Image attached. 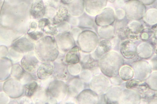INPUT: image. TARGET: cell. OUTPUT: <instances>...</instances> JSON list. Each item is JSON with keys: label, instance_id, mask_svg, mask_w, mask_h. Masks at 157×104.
<instances>
[{"label": "cell", "instance_id": "cell-1", "mask_svg": "<svg viewBox=\"0 0 157 104\" xmlns=\"http://www.w3.org/2000/svg\"><path fill=\"white\" fill-rule=\"evenodd\" d=\"M34 50L36 57L43 63L54 61L59 54L55 37L48 35L43 36L37 41Z\"/></svg>", "mask_w": 157, "mask_h": 104}, {"label": "cell", "instance_id": "cell-2", "mask_svg": "<svg viewBox=\"0 0 157 104\" xmlns=\"http://www.w3.org/2000/svg\"><path fill=\"white\" fill-rule=\"evenodd\" d=\"M50 99L48 102L57 103L62 101L67 94V85L63 81L56 80L51 82L47 88Z\"/></svg>", "mask_w": 157, "mask_h": 104}, {"label": "cell", "instance_id": "cell-3", "mask_svg": "<svg viewBox=\"0 0 157 104\" xmlns=\"http://www.w3.org/2000/svg\"><path fill=\"white\" fill-rule=\"evenodd\" d=\"M77 41L82 51L89 53L94 50L95 48L96 45V36L92 31L84 30L78 36Z\"/></svg>", "mask_w": 157, "mask_h": 104}, {"label": "cell", "instance_id": "cell-4", "mask_svg": "<svg viewBox=\"0 0 157 104\" xmlns=\"http://www.w3.org/2000/svg\"><path fill=\"white\" fill-rule=\"evenodd\" d=\"M3 89L8 97L12 99L20 98L25 91L24 85L20 80L14 78L5 81L3 85Z\"/></svg>", "mask_w": 157, "mask_h": 104}, {"label": "cell", "instance_id": "cell-5", "mask_svg": "<svg viewBox=\"0 0 157 104\" xmlns=\"http://www.w3.org/2000/svg\"><path fill=\"white\" fill-rule=\"evenodd\" d=\"M35 44L30 38L23 37L13 42L11 48L17 52L22 55L34 50Z\"/></svg>", "mask_w": 157, "mask_h": 104}, {"label": "cell", "instance_id": "cell-6", "mask_svg": "<svg viewBox=\"0 0 157 104\" xmlns=\"http://www.w3.org/2000/svg\"><path fill=\"white\" fill-rule=\"evenodd\" d=\"M59 51L66 53L75 45V41L70 32L59 33L55 37Z\"/></svg>", "mask_w": 157, "mask_h": 104}, {"label": "cell", "instance_id": "cell-7", "mask_svg": "<svg viewBox=\"0 0 157 104\" xmlns=\"http://www.w3.org/2000/svg\"><path fill=\"white\" fill-rule=\"evenodd\" d=\"M39 61L33 52H30L22 58L21 66L25 72L33 74L36 73L39 67Z\"/></svg>", "mask_w": 157, "mask_h": 104}, {"label": "cell", "instance_id": "cell-8", "mask_svg": "<svg viewBox=\"0 0 157 104\" xmlns=\"http://www.w3.org/2000/svg\"><path fill=\"white\" fill-rule=\"evenodd\" d=\"M63 59L59 58L54 63V68L53 76L56 80L66 81L69 79L70 74L68 70V66L63 62Z\"/></svg>", "mask_w": 157, "mask_h": 104}, {"label": "cell", "instance_id": "cell-9", "mask_svg": "<svg viewBox=\"0 0 157 104\" xmlns=\"http://www.w3.org/2000/svg\"><path fill=\"white\" fill-rule=\"evenodd\" d=\"M45 6L43 0H33L30 7L31 19L39 20L44 17Z\"/></svg>", "mask_w": 157, "mask_h": 104}, {"label": "cell", "instance_id": "cell-10", "mask_svg": "<svg viewBox=\"0 0 157 104\" xmlns=\"http://www.w3.org/2000/svg\"><path fill=\"white\" fill-rule=\"evenodd\" d=\"M83 83L79 77L75 76L70 79L67 84L68 95L73 98L77 97L83 89Z\"/></svg>", "mask_w": 157, "mask_h": 104}, {"label": "cell", "instance_id": "cell-11", "mask_svg": "<svg viewBox=\"0 0 157 104\" xmlns=\"http://www.w3.org/2000/svg\"><path fill=\"white\" fill-rule=\"evenodd\" d=\"M39 30L47 35L54 36L59 34L56 25L46 18H43L38 21Z\"/></svg>", "mask_w": 157, "mask_h": 104}, {"label": "cell", "instance_id": "cell-12", "mask_svg": "<svg viewBox=\"0 0 157 104\" xmlns=\"http://www.w3.org/2000/svg\"><path fill=\"white\" fill-rule=\"evenodd\" d=\"M12 61L7 57L0 58V81L7 80L11 74Z\"/></svg>", "mask_w": 157, "mask_h": 104}, {"label": "cell", "instance_id": "cell-13", "mask_svg": "<svg viewBox=\"0 0 157 104\" xmlns=\"http://www.w3.org/2000/svg\"><path fill=\"white\" fill-rule=\"evenodd\" d=\"M54 68V64L52 62L43 63L36 71L38 78L42 80L48 79L53 74Z\"/></svg>", "mask_w": 157, "mask_h": 104}, {"label": "cell", "instance_id": "cell-14", "mask_svg": "<svg viewBox=\"0 0 157 104\" xmlns=\"http://www.w3.org/2000/svg\"><path fill=\"white\" fill-rule=\"evenodd\" d=\"M70 16L67 6L60 4L57 9L52 22L56 25L63 22H67Z\"/></svg>", "mask_w": 157, "mask_h": 104}, {"label": "cell", "instance_id": "cell-15", "mask_svg": "<svg viewBox=\"0 0 157 104\" xmlns=\"http://www.w3.org/2000/svg\"><path fill=\"white\" fill-rule=\"evenodd\" d=\"M82 50L80 47L75 46L68 51L65 55V62L68 64L78 63L80 62Z\"/></svg>", "mask_w": 157, "mask_h": 104}, {"label": "cell", "instance_id": "cell-16", "mask_svg": "<svg viewBox=\"0 0 157 104\" xmlns=\"http://www.w3.org/2000/svg\"><path fill=\"white\" fill-rule=\"evenodd\" d=\"M67 6L69 14L72 16L78 17L84 13L82 0H73Z\"/></svg>", "mask_w": 157, "mask_h": 104}, {"label": "cell", "instance_id": "cell-17", "mask_svg": "<svg viewBox=\"0 0 157 104\" xmlns=\"http://www.w3.org/2000/svg\"><path fill=\"white\" fill-rule=\"evenodd\" d=\"M33 96V102L36 104L48 103L50 99L48 89L44 87L38 88Z\"/></svg>", "mask_w": 157, "mask_h": 104}, {"label": "cell", "instance_id": "cell-18", "mask_svg": "<svg viewBox=\"0 0 157 104\" xmlns=\"http://www.w3.org/2000/svg\"><path fill=\"white\" fill-rule=\"evenodd\" d=\"M84 10L90 16H96L98 13L99 0H82Z\"/></svg>", "mask_w": 157, "mask_h": 104}, {"label": "cell", "instance_id": "cell-19", "mask_svg": "<svg viewBox=\"0 0 157 104\" xmlns=\"http://www.w3.org/2000/svg\"><path fill=\"white\" fill-rule=\"evenodd\" d=\"M79 23L78 27L82 29H91L94 27V19L88 15L86 13H84L81 16L78 17Z\"/></svg>", "mask_w": 157, "mask_h": 104}, {"label": "cell", "instance_id": "cell-20", "mask_svg": "<svg viewBox=\"0 0 157 104\" xmlns=\"http://www.w3.org/2000/svg\"><path fill=\"white\" fill-rule=\"evenodd\" d=\"M25 95L30 97L33 95L38 88L37 83L35 81H31L24 86Z\"/></svg>", "mask_w": 157, "mask_h": 104}, {"label": "cell", "instance_id": "cell-21", "mask_svg": "<svg viewBox=\"0 0 157 104\" xmlns=\"http://www.w3.org/2000/svg\"><path fill=\"white\" fill-rule=\"evenodd\" d=\"M25 73V70L19 64L13 65L11 75L14 78L20 81Z\"/></svg>", "mask_w": 157, "mask_h": 104}, {"label": "cell", "instance_id": "cell-22", "mask_svg": "<svg viewBox=\"0 0 157 104\" xmlns=\"http://www.w3.org/2000/svg\"><path fill=\"white\" fill-rule=\"evenodd\" d=\"M27 34L31 39L35 41L40 39L44 35V33L39 28L33 30H29Z\"/></svg>", "mask_w": 157, "mask_h": 104}, {"label": "cell", "instance_id": "cell-23", "mask_svg": "<svg viewBox=\"0 0 157 104\" xmlns=\"http://www.w3.org/2000/svg\"><path fill=\"white\" fill-rule=\"evenodd\" d=\"M68 69L70 75L76 76L80 74L81 70V66L79 64H69Z\"/></svg>", "mask_w": 157, "mask_h": 104}, {"label": "cell", "instance_id": "cell-24", "mask_svg": "<svg viewBox=\"0 0 157 104\" xmlns=\"http://www.w3.org/2000/svg\"><path fill=\"white\" fill-rule=\"evenodd\" d=\"M59 33H63L70 32L71 29L70 24L67 21H64L56 25Z\"/></svg>", "mask_w": 157, "mask_h": 104}, {"label": "cell", "instance_id": "cell-25", "mask_svg": "<svg viewBox=\"0 0 157 104\" xmlns=\"http://www.w3.org/2000/svg\"><path fill=\"white\" fill-rule=\"evenodd\" d=\"M45 6V12L44 17L52 21V19L56 14L57 9L53 7Z\"/></svg>", "mask_w": 157, "mask_h": 104}, {"label": "cell", "instance_id": "cell-26", "mask_svg": "<svg viewBox=\"0 0 157 104\" xmlns=\"http://www.w3.org/2000/svg\"><path fill=\"white\" fill-rule=\"evenodd\" d=\"M45 6L55 8L56 9L60 4L61 0H43Z\"/></svg>", "mask_w": 157, "mask_h": 104}, {"label": "cell", "instance_id": "cell-27", "mask_svg": "<svg viewBox=\"0 0 157 104\" xmlns=\"http://www.w3.org/2000/svg\"><path fill=\"white\" fill-rule=\"evenodd\" d=\"M82 31L81 28L76 27L71 28L69 32L72 35L75 41H77L78 36Z\"/></svg>", "mask_w": 157, "mask_h": 104}, {"label": "cell", "instance_id": "cell-28", "mask_svg": "<svg viewBox=\"0 0 157 104\" xmlns=\"http://www.w3.org/2000/svg\"><path fill=\"white\" fill-rule=\"evenodd\" d=\"M70 24L71 27H78L79 23L78 17H75L71 16L67 21Z\"/></svg>", "mask_w": 157, "mask_h": 104}, {"label": "cell", "instance_id": "cell-29", "mask_svg": "<svg viewBox=\"0 0 157 104\" xmlns=\"http://www.w3.org/2000/svg\"><path fill=\"white\" fill-rule=\"evenodd\" d=\"M9 54V50L6 46L0 45V58L6 57Z\"/></svg>", "mask_w": 157, "mask_h": 104}, {"label": "cell", "instance_id": "cell-30", "mask_svg": "<svg viewBox=\"0 0 157 104\" xmlns=\"http://www.w3.org/2000/svg\"><path fill=\"white\" fill-rule=\"evenodd\" d=\"M8 96L5 93L3 92L0 93V103H7L9 101Z\"/></svg>", "mask_w": 157, "mask_h": 104}, {"label": "cell", "instance_id": "cell-31", "mask_svg": "<svg viewBox=\"0 0 157 104\" xmlns=\"http://www.w3.org/2000/svg\"><path fill=\"white\" fill-rule=\"evenodd\" d=\"M73 1V0H61V3L64 5L68 6Z\"/></svg>", "mask_w": 157, "mask_h": 104}, {"label": "cell", "instance_id": "cell-32", "mask_svg": "<svg viewBox=\"0 0 157 104\" xmlns=\"http://www.w3.org/2000/svg\"><path fill=\"white\" fill-rule=\"evenodd\" d=\"M2 0H0V6H1V5L2 4Z\"/></svg>", "mask_w": 157, "mask_h": 104}]
</instances>
